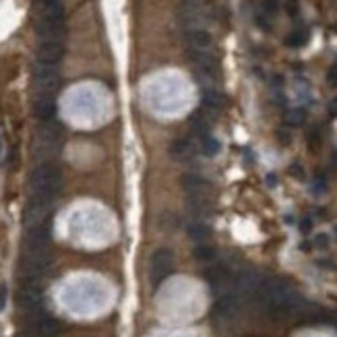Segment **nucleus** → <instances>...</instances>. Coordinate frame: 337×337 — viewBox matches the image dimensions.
<instances>
[{
  "mask_svg": "<svg viewBox=\"0 0 337 337\" xmlns=\"http://www.w3.org/2000/svg\"><path fill=\"white\" fill-rule=\"evenodd\" d=\"M261 273H257L255 269H244V271H240L236 278H234V294L236 296H255L258 286H261Z\"/></svg>",
  "mask_w": 337,
  "mask_h": 337,
  "instance_id": "obj_6",
  "label": "nucleus"
},
{
  "mask_svg": "<svg viewBox=\"0 0 337 337\" xmlns=\"http://www.w3.org/2000/svg\"><path fill=\"white\" fill-rule=\"evenodd\" d=\"M191 2H203V0H191Z\"/></svg>",
  "mask_w": 337,
  "mask_h": 337,
  "instance_id": "obj_36",
  "label": "nucleus"
},
{
  "mask_svg": "<svg viewBox=\"0 0 337 337\" xmlns=\"http://www.w3.org/2000/svg\"><path fill=\"white\" fill-rule=\"evenodd\" d=\"M6 298H8V288L4 286H0V310H4V306H6Z\"/></svg>",
  "mask_w": 337,
  "mask_h": 337,
  "instance_id": "obj_31",
  "label": "nucleus"
},
{
  "mask_svg": "<svg viewBox=\"0 0 337 337\" xmlns=\"http://www.w3.org/2000/svg\"><path fill=\"white\" fill-rule=\"evenodd\" d=\"M306 41H308V31L300 27V29H294L286 38V46L288 48H302Z\"/></svg>",
  "mask_w": 337,
  "mask_h": 337,
  "instance_id": "obj_23",
  "label": "nucleus"
},
{
  "mask_svg": "<svg viewBox=\"0 0 337 337\" xmlns=\"http://www.w3.org/2000/svg\"><path fill=\"white\" fill-rule=\"evenodd\" d=\"M21 267L29 278H40V275L50 267V257H48L46 250H41V253L27 250L25 257H23V261H21Z\"/></svg>",
  "mask_w": 337,
  "mask_h": 337,
  "instance_id": "obj_9",
  "label": "nucleus"
},
{
  "mask_svg": "<svg viewBox=\"0 0 337 337\" xmlns=\"http://www.w3.org/2000/svg\"><path fill=\"white\" fill-rule=\"evenodd\" d=\"M186 41L191 50H201V52H209L213 46V38L209 31L205 29H191L186 31Z\"/></svg>",
  "mask_w": 337,
  "mask_h": 337,
  "instance_id": "obj_14",
  "label": "nucleus"
},
{
  "mask_svg": "<svg viewBox=\"0 0 337 337\" xmlns=\"http://www.w3.org/2000/svg\"><path fill=\"white\" fill-rule=\"evenodd\" d=\"M60 87V73L56 66L36 64L33 68V89L38 96H54V91Z\"/></svg>",
  "mask_w": 337,
  "mask_h": 337,
  "instance_id": "obj_3",
  "label": "nucleus"
},
{
  "mask_svg": "<svg viewBox=\"0 0 337 337\" xmlns=\"http://www.w3.org/2000/svg\"><path fill=\"white\" fill-rule=\"evenodd\" d=\"M186 207L195 218H203V215L209 213V203H207V197H195V195H188V201Z\"/></svg>",
  "mask_w": 337,
  "mask_h": 337,
  "instance_id": "obj_19",
  "label": "nucleus"
},
{
  "mask_svg": "<svg viewBox=\"0 0 337 337\" xmlns=\"http://www.w3.org/2000/svg\"><path fill=\"white\" fill-rule=\"evenodd\" d=\"M191 151H193V143H191V139H186V137L176 139L174 143L170 145V155H172V158H178V159L186 158Z\"/></svg>",
  "mask_w": 337,
  "mask_h": 337,
  "instance_id": "obj_20",
  "label": "nucleus"
},
{
  "mask_svg": "<svg viewBox=\"0 0 337 337\" xmlns=\"http://www.w3.org/2000/svg\"><path fill=\"white\" fill-rule=\"evenodd\" d=\"M33 114H36L38 120L41 122H48L52 120V116L56 114V101L52 96H38L36 101H33Z\"/></svg>",
  "mask_w": 337,
  "mask_h": 337,
  "instance_id": "obj_13",
  "label": "nucleus"
},
{
  "mask_svg": "<svg viewBox=\"0 0 337 337\" xmlns=\"http://www.w3.org/2000/svg\"><path fill=\"white\" fill-rule=\"evenodd\" d=\"M17 304L23 313H27L29 321H36V318L44 317V294H41V288L38 283L27 281L25 286H21L19 296H17Z\"/></svg>",
  "mask_w": 337,
  "mask_h": 337,
  "instance_id": "obj_2",
  "label": "nucleus"
},
{
  "mask_svg": "<svg viewBox=\"0 0 337 337\" xmlns=\"http://www.w3.org/2000/svg\"><path fill=\"white\" fill-rule=\"evenodd\" d=\"M228 275H230L228 267L221 265V263H215V265L209 267V269H205V279H207V283H209L213 290H218L219 286H223L226 279H228Z\"/></svg>",
  "mask_w": 337,
  "mask_h": 337,
  "instance_id": "obj_17",
  "label": "nucleus"
},
{
  "mask_svg": "<svg viewBox=\"0 0 337 337\" xmlns=\"http://www.w3.org/2000/svg\"><path fill=\"white\" fill-rule=\"evenodd\" d=\"M29 333L36 337H56L60 333V323L56 318L44 315L29 323Z\"/></svg>",
  "mask_w": 337,
  "mask_h": 337,
  "instance_id": "obj_11",
  "label": "nucleus"
},
{
  "mask_svg": "<svg viewBox=\"0 0 337 337\" xmlns=\"http://www.w3.org/2000/svg\"><path fill=\"white\" fill-rule=\"evenodd\" d=\"M36 33L41 38V41H62L66 33L64 19H38Z\"/></svg>",
  "mask_w": 337,
  "mask_h": 337,
  "instance_id": "obj_7",
  "label": "nucleus"
},
{
  "mask_svg": "<svg viewBox=\"0 0 337 337\" xmlns=\"http://www.w3.org/2000/svg\"><path fill=\"white\" fill-rule=\"evenodd\" d=\"M290 172H292V174L296 176V178H300V180L304 178V172H302V168H300V166H292V168H290Z\"/></svg>",
  "mask_w": 337,
  "mask_h": 337,
  "instance_id": "obj_34",
  "label": "nucleus"
},
{
  "mask_svg": "<svg viewBox=\"0 0 337 337\" xmlns=\"http://www.w3.org/2000/svg\"><path fill=\"white\" fill-rule=\"evenodd\" d=\"M38 19H64L62 0H36Z\"/></svg>",
  "mask_w": 337,
  "mask_h": 337,
  "instance_id": "obj_12",
  "label": "nucleus"
},
{
  "mask_svg": "<svg viewBox=\"0 0 337 337\" xmlns=\"http://www.w3.org/2000/svg\"><path fill=\"white\" fill-rule=\"evenodd\" d=\"M198 145H201V153H203V155H209V158H213V155H218L219 149H221L219 141L215 139V137H211V135H205Z\"/></svg>",
  "mask_w": 337,
  "mask_h": 337,
  "instance_id": "obj_22",
  "label": "nucleus"
},
{
  "mask_svg": "<svg viewBox=\"0 0 337 337\" xmlns=\"http://www.w3.org/2000/svg\"><path fill=\"white\" fill-rule=\"evenodd\" d=\"M335 238H337V226H335Z\"/></svg>",
  "mask_w": 337,
  "mask_h": 337,
  "instance_id": "obj_37",
  "label": "nucleus"
},
{
  "mask_svg": "<svg viewBox=\"0 0 337 337\" xmlns=\"http://www.w3.org/2000/svg\"><path fill=\"white\" fill-rule=\"evenodd\" d=\"M298 0H286V11L292 15V17H296L298 15Z\"/></svg>",
  "mask_w": 337,
  "mask_h": 337,
  "instance_id": "obj_30",
  "label": "nucleus"
},
{
  "mask_svg": "<svg viewBox=\"0 0 337 337\" xmlns=\"http://www.w3.org/2000/svg\"><path fill=\"white\" fill-rule=\"evenodd\" d=\"M188 124H191L193 135H197L198 139H203L205 135H209V120L203 112H195V114L188 116Z\"/></svg>",
  "mask_w": 337,
  "mask_h": 337,
  "instance_id": "obj_18",
  "label": "nucleus"
},
{
  "mask_svg": "<svg viewBox=\"0 0 337 337\" xmlns=\"http://www.w3.org/2000/svg\"><path fill=\"white\" fill-rule=\"evenodd\" d=\"M327 83L331 85V87H335L337 85V60L331 64V68H329V73H327Z\"/></svg>",
  "mask_w": 337,
  "mask_h": 337,
  "instance_id": "obj_28",
  "label": "nucleus"
},
{
  "mask_svg": "<svg viewBox=\"0 0 337 337\" xmlns=\"http://www.w3.org/2000/svg\"><path fill=\"white\" fill-rule=\"evenodd\" d=\"M201 103H203L205 110L211 112V114H218V112H221L223 106H226V98H223L219 91L207 87V89H203V93H201Z\"/></svg>",
  "mask_w": 337,
  "mask_h": 337,
  "instance_id": "obj_16",
  "label": "nucleus"
},
{
  "mask_svg": "<svg viewBox=\"0 0 337 337\" xmlns=\"http://www.w3.org/2000/svg\"><path fill=\"white\" fill-rule=\"evenodd\" d=\"M313 191H315V195H323L327 191V182H325L323 178H317L315 182H313Z\"/></svg>",
  "mask_w": 337,
  "mask_h": 337,
  "instance_id": "obj_29",
  "label": "nucleus"
},
{
  "mask_svg": "<svg viewBox=\"0 0 337 337\" xmlns=\"http://www.w3.org/2000/svg\"><path fill=\"white\" fill-rule=\"evenodd\" d=\"M182 188L188 193V195H195V197H207V193H209L211 184L207 182V180L203 176L198 174H186L182 178Z\"/></svg>",
  "mask_w": 337,
  "mask_h": 337,
  "instance_id": "obj_15",
  "label": "nucleus"
},
{
  "mask_svg": "<svg viewBox=\"0 0 337 337\" xmlns=\"http://www.w3.org/2000/svg\"><path fill=\"white\" fill-rule=\"evenodd\" d=\"M240 310V296L236 294H228V296H221L213 306V315L223 318V321H230L234 318Z\"/></svg>",
  "mask_w": 337,
  "mask_h": 337,
  "instance_id": "obj_10",
  "label": "nucleus"
},
{
  "mask_svg": "<svg viewBox=\"0 0 337 337\" xmlns=\"http://www.w3.org/2000/svg\"><path fill=\"white\" fill-rule=\"evenodd\" d=\"M304 120H306V110L292 108L286 112V124H290V126H300V124H304Z\"/></svg>",
  "mask_w": 337,
  "mask_h": 337,
  "instance_id": "obj_24",
  "label": "nucleus"
},
{
  "mask_svg": "<svg viewBox=\"0 0 337 337\" xmlns=\"http://www.w3.org/2000/svg\"><path fill=\"white\" fill-rule=\"evenodd\" d=\"M300 230H302V232H308V230H310V219H302Z\"/></svg>",
  "mask_w": 337,
  "mask_h": 337,
  "instance_id": "obj_35",
  "label": "nucleus"
},
{
  "mask_svg": "<svg viewBox=\"0 0 337 337\" xmlns=\"http://www.w3.org/2000/svg\"><path fill=\"white\" fill-rule=\"evenodd\" d=\"M193 255H195V258H198V261L209 263V261H213V258H215V248L209 246V244H198V246H195Z\"/></svg>",
  "mask_w": 337,
  "mask_h": 337,
  "instance_id": "obj_25",
  "label": "nucleus"
},
{
  "mask_svg": "<svg viewBox=\"0 0 337 337\" xmlns=\"http://www.w3.org/2000/svg\"><path fill=\"white\" fill-rule=\"evenodd\" d=\"M64 56V44L62 41H40L36 50V60L38 64H48L56 66Z\"/></svg>",
  "mask_w": 337,
  "mask_h": 337,
  "instance_id": "obj_8",
  "label": "nucleus"
},
{
  "mask_svg": "<svg viewBox=\"0 0 337 337\" xmlns=\"http://www.w3.org/2000/svg\"><path fill=\"white\" fill-rule=\"evenodd\" d=\"M188 236H191L195 242H205L211 236V228L207 226L205 221H193L191 226H188Z\"/></svg>",
  "mask_w": 337,
  "mask_h": 337,
  "instance_id": "obj_21",
  "label": "nucleus"
},
{
  "mask_svg": "<svg viewBox=\"0 0 337 337\" xmlns=\"http://www.w3.org/2000/svg\"><path fill=\"white\" fill-rule=\"evenodd\" d=\"M255 19H257V25H258V27H261L263 31H271V21H269V15H265L263 11H258Z\"/></svg>",
  "mask_w": 337,
  "mask_h": 337,
  "instance_id": "obj_26",
  "label": "nucleus"
},
{
  "mask_svg": "<svg viewBox=\"0 0 337 337\" xmlns=\"http://www.w3.org/2000/svg\"><path fill=\"white\" fill-rule=\"evenodd\" d=\"M188 60H191L193 68L197 71L198 79L203 81H218L219 77V64L211 52H201V50H188Z\"/></svg>",
  "mask_w": 337,
  "mask_h": 337,
  "instance_id": "obj_4",
  "label": "nucleus"
},
{
  "mask_svg": "<svg viewBox=\"0 0 337 337\" xmlns=\"http://www.w3.org/2000/svg\"><path fill=\"white\" fill-rule=\"evenodd\" d=\"M172 271H174V253H172L170 248L155 250L153 257H151V267H149L151 283L158 288L168 275H172Z\"/></svg>",
  "mask_w": 337,
  "mask_h": 337,
  "instance_id": "obj_5",
  "label": "nucleus"
},
{
  "mask_svg": "<svg viewBox=\"0 0 337 337\" xmlns=\"http://www.w3.org/2000/svg\"><path fill=\"white\" fill-rule=\"evenodd\" d=\"M315 244H317L318 248H327V244H329V238H327V234H318V236L315 238Z\"/></svg>",
  "mask_w": 337,
  "mask_h": 337,
  "instance_id": "obj_32",
  "label": "nucleus"
},
{
  "mask_svg": "<svg viewBox=\"0 0 337 337\" xmlns=\"http://www.w3.org/2000/svg\"><path fill=\"white\" fill-rule=\"evenodd\" d=\"M62 186V174L60 170L54 166V163H40V166L31 172V191L33 197H40V198H54L56 193L60 191Z\"/></svg>",
  "mask_w": 337,
  "mask_h": 337,
  "instance_id": "obj_1",
  "label": "nucleus"
},
{
  "mask_svg": "<svg viewBox=\"0 0 337 337\" xmlns=\"http://www.w3.org/2000/svg\"><path fill=\"white\" fill-rule=\"evenodd\" d=\"M329 116L331 118H337V98L331 99V103H329Z\"/></svg>",
  "mask_w": 337,
  "mask_h": 337,
  "instance_id": "obj_33",
  "label": "nucleus"
},
{
  "mask_svg": "<svg viewBox=\"0 0 337 337\" xmlns=\"http://www.w3.org/2000/svg\"><path fill=\"white\" fill-rule=\"evenodd\" d=\"M278 6H279V0H263V6H261V11L265 15H275L278 13Z\"/></svg>",
  "mask_w": 337,
  "mask_h": 337,
  "instance_id": "obj_27",
  "label": "nucleus"
}]
</instances>
